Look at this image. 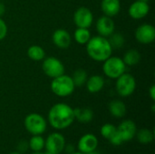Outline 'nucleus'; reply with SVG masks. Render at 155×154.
Masks as SVG:
<instances>
[{"instance_id":"obj_1","label":"nucleus","mask_w":155,"mask_h":154,"mask_svg":"<svg viewBox=\"0 0 155 154\" xmlns=\"http://www.w3.org/2000/svg\"><path fill=\"white\" fill-rule=\"evenodd\" d=\"M47 121L54 130H65L75 121L74 108L64 103H55L48 112Z\"/></svg>"},{"instance_id":"obj_2","label":"nucleus","mask_w":155,"mask_h":154,"mask_svg":"<svg viewBox=\"0 0 155 154\" xmlns=\"http://www.w3.org/2000/svg\"><path fill=\"white\" fill-rule=\"evenodd\" d=\"M86 53L95 62H104L113 54V48L106 37L101 35L92 36L87 42Z\"/></svg>"},{"instance_id":"obj_3","label":"nucleus","mask_w":155,"mask_h":154,"mask_svg":"<svg viewBox=\"0 0 155 154\" xmlns=\"http://www.w3.org/2000/svg\"><path fill=\"white\" fill-rule=\"evenodd\" d=\"M50 88L54 94L64 98L70 96L74 92L75 85L72 80V77L64 74L52 80Z\"/></svg>"},{"instance_id":"obj_4","label":"nucleus","mask_w":155,"mask_h":154,"mask_svg":"<svg viewBox=\"0 0 155 154\" xmlns=\"http://www.w3.org/2000/svg\"><path fill=\"white\" fill-rule=\"evenodd\" d=\"M24 125L25 130L30 134L42 135L46 131L47 122L43 115L36 113H32L25 116Z\"/></svg>"},{"instance_id":"obj_5","label":"nucleus","mask_w":155,"mask_h":154,"mask_svg":"<svg viewBox=\"0 0 155 154\" xmlns=\"http://www.w3.org/2000/svg\"><path fill=\"white\" fill-rule=\"evenodd\" d=\"M103 63V72L110 79H117L126 71V65L121 57L111 55Z\"/></svg>"},{"instance_id":"obj_6","label":"nucleus","mask_w":155,"mask_h":154,"mask_svg":"<svg viewBox=\"0 0 155 154\" xmlns=\"http://www.w3.org/2000/svg\"><path fill=\"white\" fill-rule=\"evenodd\" d=\"M115 80V90L121 97H129L135 92L136 79L131 74L124 73Z\"/></svg>"},{"instance_id":"obj_7","label":"nucleus","mask_w":155,"mask_h":154,"mask_svg":"<svg viewBox=\"0 0 155 154\" xmlns=\"http://www.w3.org/2000/svg\"><path fill=\"white\" fill-rule=\"evenodd\" d=\"M42 69L44 74L52 79L64 74L65 71L64 64L61 62V60L54 56L45 57L43 60Z\"/></svg>"},{"instance_id":"obj_8","label":"nucleus","mask_w":155,"mask_h":154,"mask_svg":"<svg viewBox=\"0 0 155 154\" xmlns=\"http://www.w3.org/2000/svg\"><path fill=\"white\" fill-rule=\"evenodd\" d=\"M66 144L64 136L58 133L54 132L50 133L46 140H45V149L46 152L53 154H61L64 152V146Z\"/></svg>"},{"instance_id":"obj_9","label":"nucleus","mask_w":155,"mask_h":154,"mask_svg":"<svg viewBox=\"0 0 155 154\" xmlns=\"http://www.w3.org/2000/svg\"><path fill=\"white\" fill-rule=\"evenodd\" d=\"M73 19L77 27L89 28L94 23V14L88 7L80 6L75 10Z\"/></svg>"},{"instance_id":"obj_10","label":"nucleus","mask_w":155,"mask_h":154,"mask_svg":"<svg viewBox=\"0 0 155 154\" xmlns=\"http://www.w3.org/2000/svg\"><path fill=\"white\" fill-rule=\"evenodd\" d=\"M134 35L138 43L150 44L155 40V27L151 24H142L136 28Z\"/></svg>"},{"instance_id":"obj_11","label":"nucleus","mask_w":155,"mask_h":154,"mask_svg":"<svg viewBox=\"0 0 155 154\" xmlns=\"http://www.w3.org/2000/svg\"><path fill=\"white\" fill-rule=\"evenodd\" d=\"M150 12V5L148 2L136 0L133 2L129 8H128V14L131 18L134 20H141L148 15Z\"/></svg>"},{"instance_id":"obj_12","label":"nucleus","mask_w":155,"mask_h":154,"mask_svg":"<svg viewBox=\"0 0 155 154\" xmlns=\"http://www.w3.org/2000/svg\"><path fill=\"white\" fill-rule=\"evenodd\" d=\"M137 126L135 123L132 120H124L117 126V133L122 138L124 143L132 141L136 134Z\"/></svg>"},{"instance_id":"obj_13","label":"nucleus","mask_w":155,"mask_h":154,"mask_svg":"<svg viewBox=\"0 0 155 154\" xmlns=\"http://www.w3.org/2000/svg\"><path fill=\"white\" fill-rule=\"evenodd\" d=\"M98 143V138L94 133H85L79 139L77 143V149L78 152L87 154L97 150Z\"/></svg>"},{"instance_id":"obj_14","label":"nucleus","mask_w":155,"mask_h":154,"mask_svg":"<svg viewBox=\"0 0 155 154\" xmlns=\"http://www.w3.org/2000/svg\"><path fill=\"white\" fill-rule=\"evenodd\" d=\"M95 28L98 33V35L108 38L115 30V24L113 17H109L107 15H102L98 18Z\"/></svg>"},{"instance_id":"obj_15","label":"nucleus","mask_w":155,"mask_h":154,"mask_svg":"<svg viewBox=\"0 0 155 154\" xmlns=\"http://www.w3.org/2000/svg\"><path fill=\"white\" fill-rule=\"evenodd\" d=\"M52 41L54 44L60 49H66L71 45L72 36L65 29H56L52 34Z\"/></svg>"},{"instance_id":"obj_16","label":"nucleus","mask_w":155,"mask_h":154,"mask_svg":"<svg viewBox=\"0 0 155 154\" xmlns=\"http://www.w3.org/2000/svg\"><path fill=\"white\" fill-rule=\"evenodd\" d=\"M101 10L104 15L109 17L116 16L121 11L120 0H102Z\"/></svg>"},{"instance_id":"obj_17","label":"nucleus","mask_w":155,"mask_h":154,"mask_svg":"<svg viewBox=\"0 0 155 154\" xmlns=\"http://www.w3.org/2000/svg\"><path fill=\"white\" fill-rule=\"evenodd\" d=\"M104 84H105V81L102 75L94 74L88 77L84 85L86 86V90L90 93H97L103 90Z\"/></svg>"},{"instance_id":"obj_18","label":"nucleus","mask_w":155,"mask_h":154,"mask_svg":"<svg viewBox=\"0 0 155 154\" xmlns=\"http://www.w3.org/2000/svg\"><path fill=\"white\" fill-rule=\"evenodd\" d=\"M108 110H109L110 114L112 116H114V118H117V119L124 118L127 113L126 104L123 101L117 100V99L113 100L109 103Z\"/></svg>"},{"instance_id":"obj_19","label":"nucleus","mask_w":155,"mask_h":154,"mask_svg":"<svg viewBox=\"0 0 155 154\" xmlns=\"http://www.w3.org/2000/svg\"><path fill=\"white\" fill-rule=\"evenodd\" d=\"M74 118L81 123H89L94 119V112L88 107H77L74 109Z\"/></svg>"},{"instance_id":"obj_20","label":"nucleus","mask_w":155,"mask_h":154,"mask_svg":"<svg viewBox=\"0 0 155 154\" xmlns=\"http://www.w3.org/2000/svg\"><path fill=\"white\" fill-rule=\"evenodd\" d=\"M126 66H134L141 62L142 55L136 49H129L122 58Z\"/></svg>"},{"instance_id":"obj_21","label":"nucleus","mask_w":155,"mask_h":154,"mask_svg":"<svg viewBox=\"0 0 155 154\" xmlns=\"http://www.w3.org/2000/svg\"><path fill=\"white\" fill-rule=\"evenodd\" d=\"M135 137L137 138L138 142L141 144L148 145V144H151L153 142V140H154V133H153V130L143 128V129H141V130L136 132Z\"/></svg>"},{"instance_id":"obj_22","label":"nucleus","mask_w":155,"mask_h":154,"mask_svg":"<svg viewBox=\"0 0 155 154\" xmlns=\"http://www.w3.org/2000/svg\"><path fill=\"white\" fill-rule=\"evenodd\" d=\"M27 56L35 62L43 61L45 58V51L43 47L37 44H33L27 49Z\"/></svg>"},{"instance_id":"obj_23","label":"nucleus","mask_w":155,"mask_h":154,"mask_svg":"<svg viewBox=\"0 0 155 154\" xmlns=\"http://www.w3.org/2000/svg\"><path fill=\"white\" fill-rule=\"evenodd\" d=\"M92 37L89 28H81L77 27L74 33V39L79 44H86L87 42Z\"/></svg>"},{"instance_id":"obj_24","label":"nucleus","mask_w":155,"mask_h":154,"mask_svg":"<svg viewBox=\"0 0 155 154\" xmlns=\"http://www.w3.org/2000/svg\"><path fill=\"white\" fill-rule=\"evenodd\" d=\"M29 149L34 152H42L45 149V139L42 135H33L28 141Z\"/></svg>"},{"instance_id":"obj_25","label":"nucleus","mask_w":155,"mask_h":154,"mask_svg":"<svg viewBox=\"0 0 155 154\" xmlns=\"http://www.w3.org/2000/svg\"><path fill=\"white\" fill-rule=\"evenodd\" d=\"M71 77H72V80H73L75 87H81L85 84V83L88 79V74L85 70L77 69L74 72V74Z\"/></svg>"},{"instance_id":"obj_26","label":"nucleus","mask_w":155,"mask_h":154,"mask_svg":"<svg viewBox=\"0 0 155 154\" xmlns=\"http://www.w3.org/2000/svg\"><path fill=\"white\" fill-rule=\"evenodd\" d=\"M107 39H108L113 50L114 49H121L125 44V38H124V34L121 33L114 32Z\"/></svg>"},{"instance_id":"obj_27","label":"nucleus","mask_w":155,"mask_h":154,"mask_svg":"<svg viewBox=\"0 0 155 154\" xmlns=\"http://www.w3.org/2000/svg\"><path fill=\"white\" fill-rule=\"evenodd\" d=\"M100 133L103 138L110 141L117 133V127L112 123H105L101 127Z\"/></svg>"},{"instance_id":"obj_28","label":"nucleus","mask_w":155,"mask_h":154,"mask_svg":"<svg viewBox=\"0 0 155 154\" xmlns=\"http://www.w3.org/2000/svg\"><path fill=\"white\" fill-rule=\"evenodd\" d=\"M7 25L5 22V20L0 17V41H2L3 39L5 38L6 34H7Z\"/></svg>"},{"instance_id":"obj_29","label":"nucleus","mask_w":155,"mask_h":154,"mask_svg":"<svg viewBox=\"0 0 155 154\" xmlns=\"http://www.w3.org/2000/svg\"><path fill=\"white\" fill-rule=\"evenodd\" d=\"M29 149V145H28V142L25 140H22L18 143L17 144V152H19L20 153H24L26 152L27 150Z\"/></svg>"},{"instance_id":"obj_30","label":"nucleus","mask_w":155,"mask_h":154,"mask_svg":"<svg viewBox=\"0 0 155 154\" xmlns=\"http://www.w3.org/2000/svg\"><path fill=\"white\" fill-rule=\"evenodd\" d=\"M74 150H75L74 146L72 143H68V144H65L64 149V152L67 154H72L73 152H75Z\"/></svg>"},{"instance_id":"obj_31","label":"nucleus","mask_w":155,"mask_h":154,"mask_svg":"<svg viewBox=\"0 0 155 154\" xmlns=\"http://www.w3.org/2000/svg\"><path fill=\"white\" fill-rule=\"evenodd\" d=\"M148 93H149V96H150V98L152 99V101H155V85L154 84H153V85L149 88Z\"/></svg>"},{"instance_id":"obj_32","label":"nucleus","mask_w":155,"mask_h":154,"mask_svg":"<svg viewBox=\"0 0 155 154\" xmlns=\"http://www.w3.org/2000/svg\"><path fill=\"white\" fill-rule=\"evenodd\" d=\"M5 4L0 2V17H2V15H5Z\"/></svg>"},{"instance_id":"obj_33","label":"nucleus","mask_w":155,"mask_h":154,"mask_svg":"<svg viewBox=\"0 0 155 154\" xmlns=\"http://www.w3.org/2000/svg\"><path fill=\"white\" fill-rule=\"evenodd\" d=\"M87 154H102V152H98L97 150H94V151H93V152H89V153Z\"/></svg>"},{"instance_id":"obj_34","label":"nucleus","mask_w":155,"mask_h":154,"mask_svg":"<svg viewBox=\"0 0 155 154\" xmlns=\"http://www.w3.org/2000/svg\"><path fill=\"white\" fill-rule=\"evenodd\" d=\"M32 154H44V152H33V153Z\"/></svg>"},{"instance_id":"obj_35","label":"nucleus","mask_w":155,"mask_h":154,"mask_svg":"<svg viewBox=\"0 0 155 154\" xmlns=\"http://www.w3.org/2000/svg\"><path fill=\"white\" fill-rule=\"evenodd\" d=\"M10 154H22V153H20L19 152H11Z\"/></svg>"},{"instance_id":"obj_36","label":"nucleus","mask_w":155,"mask_h":154,"mask_svg":"<svg viewBox=\"0 0 155 154\" xmlns=\"http://www.w3.org/2000/svg\"><path fill=\"white\" fill-rule=\"evenodd\" d=\"M72 154H84V153H82V152H73Z\"/></svg>"},{"instance_id":"obj_37","label":"nucleus","mask_w":155,"mask_h":154,"mask_svg":"<svg viewBox=\"0 0 155 154\" xmlns=\"http://www.w3.org/2000/svg\"><path fill=\"white\" fill-rule=\"evenodd\" d=\"M44 154H53V153H51V152H44Z\"/></svg>"},{"instance_id":"obj_38","label":"nucleus","mask_w":155,"mask_h":154,"mask_svg":"<svg viewBox=\"0 0 155 154\" xmlns=\"http://www.w3.org/2000/svg\"><path fill=\"white\" fill-rule=\"evenodd\" d=\"M141 1H145V2H148V1H150V0H141Z\"/></svg>"}]
</instances>
